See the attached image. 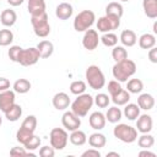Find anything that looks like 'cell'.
Returning a JSON list of instances; mask_svg holds the SVG:
<instances>
[{
  "mask_svg": "<svg viewBox=\"0 0 157 157\" xmlns=\"http://www.w3.org/2000/svg\"><path fill=\"white\" fill-rule=\"evenodd\" d=\"M136 64L135 61L130 60V59H124L121 61H118L114 64L112 72L113 76L117 81L119 82H126L128 78H130L135 72H136Z\"/></svg>",
  "mask_w": 157,
  "mask_h": 157,
  "instance_id": "obj_1",
  "label": "cell"
},
{
  "mask_svg": "<svg viewBox=\"0 0 157 157\" xmlns=\"http://www.w3.org/2000/svg\"><path fill=\"white\" fill-rule=\"evenodd\" d=\"M85 76L88 86L92 90H101L105 85V76L101 70V67L97 65H90L86 69Z\"/></svg>",
  "mask_w": 157,
  "mask_h": 157,
  "instance_id": "obj_2",
  "label": "cell"
},
{
  "mask_svg": "<svg viewBox=\"0 0 157 157\" xmlns=\"http://www.w3.org/2000/svg\"><path fill=\"white\" fill-rule=\"evenodd\" d=\"M92 105H93V97L90 93H81L71 103V112L75 113L77 117L82 118L87 115Z\"/></svg>",
  "mask_w": 157,
  "mask_h": 157,
  "instance_id": "obj_3",
  "label": "cell"
},
{
  "mask_svg": "<svg viewBox=\"0 0 157 157\" xmlns=\"http://www.w3.org/2000/svg\"><path fill=\"white\" fill-rule=\"evenodd\" d=\"M37 118L36 115H28L25 118V120L22 121L20 129L17 130L16 132V140L20 142V144H25L36 131V128H37Z\"/></svg>",
  "mask_w": 157,
  "mask_h": 157,
  "instance_id": "obj_4",
  "label": "cell"
},
{
  "mask_svg": "<svg viewBox=\"0 0 157 157\" xmlns=\"http://www.w3.org/2000/svg\"><path fill=\"white\" fill-rule=\"evenodd\" d=\"M31 23L34 31V34L39 38H45L50 33V25L47 12H43L37 16H31Z\"/></svg>",
  "mask_w": 157,
  "mask_h": 157,
  "instance_id": "obj_5",
  "label": "cell"
},
{
  "mask_svg": "<svg viewBox=\"0 0 157 157\" xmlns=\"http://www.w3.org/2000/svg\"><path fill=\"white\" fill-rule=\"evenodd\" d=\"M94 20H96V15L92 10H82L75 16L74 29L76 32H85L92 27V25L94 23Z\"/></svg>",
  "mask_w": 157,
  "mask_h": 157,
  "instance_id": "obj_6",
  "label": "cell"
},
{
  "mask_svg": "<svg viewBox=\"0 0 157 157\" xmlns=\"http://www.w3.org/2000/svg\"><path fill=\"white\" fill-rule=\"evenodd\" d=\"M113 134L118 140H120L125 144H131V142L136 141V139H137V130L135 128H132L131 125L123 124V123L114 126Z\"/></svg>",
  "mask_w": 157,
  "mask_h": 157,
  "instance_id": "obj_7",
  "label": "cell"
},
{
  "mask_svg": "<svg viewBox=\"0 0 157 157\" xmlns=\"http://www.w3.org/2000/svg\"><path fill=\"white\" fill-rule=\"evenodd\" d=\"M49 141H50V146L54 150H64L67 145L69 135L65 129L54 128L49 134Z\"/></svg>",
  "mask_w": 157,
  "mask_h": 157,
  "instance_id": "obj_8",
  "label": "cell"
},
{
  "mask_svg": "<svg viewBox=\"0 0 157 157\" xmlns=\"http://www.w3.org/2000/svg\"><path fill=\"white\" fill-rule=\"evenodd\" d=\"M120 26V18L112 16V15H104L98 18L97 21V29L102 33L112 32L114 29H118Z\"/></svg>",
  "mask_w": 157,
  "mask_h": 157,
  "instance_id": "obj_9",
  "label": "cell"
},
{
  "mask_svg": "<svg viewBox=\"0 0 157 157\" xmlns=\"http://www.w3.org/2000/svg\"><path fill=\"white\" fill-rule=\"evenodd\" d=\"M39 59H40V55L38 49L34 47H31L27 49H22L18 58V64H21L22 66H32L37 64Z\"/></svg>",
  "mask_w": 157,
  "mask_h": 157,
  "instance_id": "obj_10",
  "label": "cell"
},
{
  "mask_svg": "<svg viewBox=\"0 0 157 157\" xmlns=\"http://www.w3.org/2000/svg\"><path fill=\"white\" fill-rule=\"evenodd\" d=\"M61 124L65 128V130L69 131H74L76 129H80L81 126V119L80 117H77L75 113L70 112H65L61 117Z\"/></svg>",
  "mask_w": 157,
  "mask_h": 157,
  "instance_id": "obj_11",
  "label": "cell"
},
{
  "mask_svg": "<svg viewBox=\"0 0 157 157\" xmlns=\"http://www.w3.org/2000/svg\"><path fill=\"white\" fill-rule=\"evenodd\" d=\"M98 43H99V37H98V32L96 29L88 28L87 31H85V34L82 38V45L85 49L94 50L98 47Z\"/></svg>",
  "mask_w": 157,
  "mask_h": 157,
  "instance_id": "obj_12",
  "label": "cell"
},
{
  "mask_svg": "<svg viewBox=\"0 0 157 157\" xmlns=\"http://www.w3.org/2000/svg\"><path fill=\"white\" fill-rule=\"evenodd\" d=\"M153 128V120L152 117L148 114H141L136 118V130L141 134L150 132Z\"/></svg>",
  "mask_w": 157,
  "mask_h": 157,
  "instance_id": "obj_13",
  "label": "cell"
},
{
  "mask_svg": "<svg viewBox=\"0 0 157 157\" xmlns=\"http://www.w3.org/2000/svg\"><path fill=\"white\" fill-rule=\"evenodd\" d=\"M52 103H53V107L56 110H65L71 104V101H70V97H69L67 93L58 92V93L54 94V97L52 99Z\"/></svg>",
  "mask_w": 157,
  "mask_h": 157,
  "instance_id": "obj_14",
  "label": "cell"
},
{
  "mask_svg": "<svg viewBox=\"0 0 157 157\" xmlns=\"http://www.w3.org/2000/svg\"><path fill=\"white\" fill-rule=\"evenodd\" d=\"M15 99H16L15 91L6 90L0 92V110L5 113L12 104H15Z\"/></svg>",
  "mask_w": 157,
  "mask_h": 157,
  "instance_id": "obj_15",
  "label": "cell"
},
{
  "mask_svg": "<svg viewBox=\"0 0 157 157\" xmlns=\"http://www.w3.org/2000/svg\"><path fill=\"white\" fill-rule=\"evenodd\" d=\"M90 126L94 130H102L105 126V115L102 112H93L88 118Z\"/></svg>",
  "mask_w": 157,
  "mask_h": 157,
  "instance_id": "obj_16",
  "label": "cell"
},
{
  "mask_svg": "<svg viewBox=\"0 0 157 157\" xmlns=\"http://www.w3.org/2000/svg\"><path fill=\"white\" fill-rule=\"evenodd\" d=\"M72 13H74V7L69 2H61L55 9V16L63 21L69 20L72 16Z\"/></svg>",
  "mask_w": 157,
  "mask_h": 157,
  "instance_id": "obj_17",
  "label": "cell"
},
{
  "mask_svg": "<svg viewBox=\"0 0 157 157\" xmlns=\"http://www.w3.org/2000/svg\"><path fill=\"white\" fill-rule=\"evenodd\" d=\"M27 9L31 16L45 12V0H27Z\"/></svg>",
  "mask_w": 157,
  "mask_h": 157,
  "instance_id": "obj_18",
  "label": "cell"
},
{
  "mask_svg": "<svg viewBox=\"0 0 157 157\" xmlns=\"http://www.w3.org/2000/svg\"><path fill=\"white\" fill-rule=\"evenodd\" d=\"M17 21V13L12 9H5L0 15V22L5 27H11Z\"/></svg>",
  "mask_w": 157,
  "mask_h": 157,
  "instance_id": "obj_19",
  "label": "cell"
},
{
  "mask_svg": "<svg viewBox=\"0 0 157 157\" xmlns=\"http://www.w3.org/2000/svg\"><path fill=\"white\" fill-rule=\"evenodd\" d=\"M119 39L124 47H134L137 42V36L132 29H124L120 33Z\"/></svg>",
  "mask_w": 157,
  "mask_h": 157,
  "instance_id": "obj_20",
  "label": "cell"
},
{
  "mask_svg": "<svg viewBox=\"0 0 157 157\" xmlns=\"http://www.w3.org/2000/svg\"><path fill=\"white\" fill-rule=\"evenodd\" d=\"M137 105L140 109L151 110L155 107V98L150 93H141L137 98Z\"/></svg>",
  "mask_w": 157,
  "mask_h": 157,
  "instance_id": "obj_21",
  "label": "cell"
},
{
  "mask_svg": "<svg viewBox=\"0 0 157 157\" xmlns=\"http://www.w3.org/2000/svg\"><path fill=\"white\" fill-rule=\"evenodd\" d=\"M36 48L38 49L42 59H47L54 53V44L50 40H40Z\"/></svg>",
  "mask_w": 157,
  "mask_h": 157,
  "instance_id": "obj_22",
  "label": "cell"
},
{
  "mask_svg": "<svg viewBox=\"0 0 157 157\" xmlns=\"http://www.w3.org/2000/svg\"><path fill=\"white\" fill-rule=\"evenodd\" d=\"M142 9H144L145 15L148 18L151 20L157 18V0H144Z\"/></svg>",
  "mask_w": 157,
  "mask_h": 157,
  "instance_id": "obj_23",
  "label": "cell"
},
{
  "mask_svg": "<svg viewBox=\"0 0 157 157\" xmlns=\"http://www.w3.org/2000/svg\"><path fill=\"white\" fill-rule=\"evenodd\" d=\"M88 144L93 148H102L107 144V137L101 132H93L88 137Z\"/></svg>",
  "mask_w": 157,
  "mask_h": 157,
  "instance_id": "obj_24",
  "label": "cell"
},
{
  "mask_svg": "<svg viewBox=\"0 0 157 157\" xmlns=\"http://www.w3.org/2000/svg\"><path fill=\"white\" fill-rule=\"evenodd\" d=\"M139 45L141 49H151L152 47H156V37L152 33H144L139 38Z\"/></svg>",
  "mask_w": 157,
  "mask_h": 157,
  "instance_id": "obj_25",
  "label": "cell"
},
{
  "mask_svg": "<svg viewBox=\"0 0 157 157\" xmlns=\"http://www.w3.org/2000/svg\"><path fill=\"white\" fill-rule=\"evenodd\" d=\"M69 140L70 142L74 145V146H82L86 144L87 141V136L85 134V131L80 130V129H76L74 131H71L70 136H69Z\"/></svg>",
  "mask_w": 157,
  "mask_h": 157,
  "instance_id": "obj_26",
  "label": "cell"
},
{
  "mask_svg": "<svg viewBox=\"0 0 157 157\" xmlns=\"http://www.w3.org/2000/svg\"><path fill=\"white\" fill-rule=\"evenodd\" d=\"M105 15H112V16L121 18V16L124 15V7L120 2L112 1L105 6Z\"/></svg>",
  "mask_w": 157,
  "mask_h": 157,
  "instance_id": "obj_27",
  "label": "cell"
},
{
  "mask_svg": "<svg viewBox=\"0 0 157 157\" xmlns=\"http://www.w3.org/2000/svg\"><path fill=\"white\" fill-rule=\"evenodd\" d=\"M5 118L9 120V121H17L20 118H21V115H22V108H21V105L20 104H12L5 113Z\"/></svg>",
  "mask_w": 157,
  "mask_h": 157,
  "instance_id": "obj_28",
  "label": "cell"
},
{
  "mask_svg": "<svg viewBox=\"0 0 157 157\" xmlns=\"http://www.w3.org/2000/svg\"><path fill=\"white\" fill-rule=\"evenodd\" d=\"M112 98V102L115 104V105H125L126 103H129V101H130V93L126 91V90H124V88H121L118 93H115L114 96H112L110 97Z\"/></svg>",
  "mask_w": 157,
  "mask_h": 157,
  "instance_id": "obj_29",
  "label": "cell"
},
{
  "mask_svg": "<svg viewBox=\"0 0 157 157\" xmlns=\"http://www.w3.org/2000/svg\"><path fill=\"white\" fill-rule=\"evenodd\" d=\"M121 117H123V112L120 110V108H118V105L108 108V110L105 113V120H108L112 124H115V123L120 121Z\"/></svg>",
  "mask_w": 157,
  "mask_h": 157,
  "instance_id": "obj_30",
  "label": "cell"
},
{
  "mask_svg": "<svg viewBox=\"0 0 157 157\" xmlns=\"http://www.w3.org/2000/svg\"><path fill=\"white\" fill-rule=\"evenodd\" d=\"M123 113L129 120H136V118L140 115V108L135 103H126Z\"/></svg>",
  "mask_w": 157,
  "mask_h": 157,
  "instance_id": "obj_31",
  "label": "cell"
},
{
  "mask_svg": "<svg viewBox=\"0 0 157 157\" xmlns=\"http://www.w3.org/2000/svg\"><path fill=\"white\" fill-rule=\"evenodd\" d=\"M29 90H31V82L27 78H18L13 83V91L16 93L25 94V93L29 92Z\"/></svg>",
  "mask_w": 157,
  "mask_h": 157,
  "instance_id": "obj_32",
  "label": "cell"
},
{
  "mask_svg": "<svg viewBox=\"0 0 157 157\" xmlns=\"http://www.w3.org/2000/svg\"><path fill=\"white\" fill-rule=\"evenodd\" d=\"M126 91L129 93H141V91L144 90V82L140 78H130L129 81H126Z\"/></svg>",
  "mask_w": 157,
  "mask_h": 157,
  "instance_id": "obj_33",
  "label": "cell"
},
{
  "mask_svg": "<svg viewBox=\"0 0 157 157\" xmlns=\"http://www.w3.org/2000/svg\"><path fill=\"white\" fill-rule=\"evenodd\" d=\"M137 140V145H139V147H141V148H151L153 145H155V137L151 135V134H148V132H146V134H142L139 139H136Z\"/></svg>",
  "mask_w": 157,
  "mask_h": 157,
  "instance_id": "obj_34",
  "label": "cell"
},
{
  "mask_svg": "<svg viewBox=\"0 0 157 157\" xmlns=\"http://www.w3.org/2000/svg\"><path fill=\"white\" fill-rule=\"evenodd\" d=\"M112 58L114 59L115 63L121 61V60H124V59L128 58V52L121 45H114L113 47V50H112Z\"/></svg>",
  "mask_w": 157,
  "mask_h": 157,
  "instance_id": "obj_35",
  "label": "cell"
},
{
  "mask_svg": "<svg viewBox=\"0 0 157 157\" xmlns=\"http://www.w3.org/2000/svg\"><path fill=\"white\" fill-rule=\"evenodd\" d=\"M13 40V33L11 32V29L4 28L0 29V47H7L12 43Z\"/></svg>",
  "mask_w": 157,
  "mask_h": 157,
  "instance_id": "obj_36",
  "label": "cell"
},
{
  "mask_svg": "<svg viewBox=\"0 0 157 157\" xmlns=\"http://www.w3.org/2000/svg\"><path fill=\"white\" fill-rule=\"evenodd\" d=\"M86 82L85 81H82V80H76V81H72L71 83H70V92L72 93V94H76V96H78V94H81V93H85V91H86Z\"/></svg>",
  "mask_w": 157,
  "mask_h": 157,
  "instance_id": "obj_37",
  "label": "cell"
},
{
  "mask_svg": "<svg viewBox=\"0 0 157 157\" xmlns=\"http://www.w3.org/2000/svg\"><path fill=\"white\" fill-rule=\"evenodd\" d=\"M99 40L105 47H114L118 44V36L112 32H107V33H103V36L99 38Z\"/></svg>",
  "mask_w": 157,
  "mask_h": 157,
  "instance_id": "obj_38",
  "label": "cell"
},
{
  "mask_svg": "<svg viewBox=\"0 0 157 157\" xmlns=\"http://www.w3.org/2000/svg\"><path fill=\"white\" fill-rule=\"evenodd\" d=\"M40 142H42L40 137L33 134V135L23 144V146H25V148L28 150V151H34V150H37V148L40 146Z\"/></svg>",
  "mask_w": 157,
  "mask_h": 157,
  "instance_id": "obj_39",
  "label": "cell"
},
{
  "mask_svg": "<svg viewBox=\"0 0 157 157\" xmlns=\"http://www.w3.org/2000/svg\"><path fill=\"white\" fill-rule=\"evenodd\" d=\"M93 103L98 108H107L109 105V103H110V99H109L108 94H105V93H98L93 98Z\"/></svg>",
  "mask_w": 157,
  "mask_h": 157,
  "instance_id": "obj_40",
  "label": "cell"
},
{
  "mask_svg": "<svg viewBox=\"0 0 157 157\" xmlns=\"http://www.w3.org/2000/svg\"><path fill=\"white\" fill-rule=\"evenodd\" d=\"M23 48H21L20 45H11L9 52H7V55H9V59L13 63H18V58H20V54L22 52Z\"/></svg>",
  "mask_w": 157,
  "mask_h": 157,
  "instance_id": "obj_41",
  "label": "cell"
},
{
  "mask_svg": "<svg viewBox=\"0 0 157 157\" xmlns=\"http://www.w3.org/2000/svg\"><path fill=\"white\" fill-rule=\"evenodd\" d=\"M120 90H121V86H120V82H119V81L112 80V81L108 82V92H109L110 97L114 96L115 93H118Z\"/></svg>",
  "mask_w": 157,
  "mask_h": 157,
  "instance_id": "obj_42",
  "label": "cell"
},
{
  "mask_svg": "<svg viewBox=\"0 0 157 157\" xmlns=\"http://www.w3.org/2000/svg\"><path fill=\"white\" fill-rule=\"evenodd\" d=\"M55 155V150L52 146H42L39 148V156L40 157H53Z\"/></svg>",
  "mask_w": 157,
  "mask_h": 157,
  "instance_id": "obj_43",
  "label": "cell"
},
{
  "mask_svg": "<svg viewBox=\"0 0 157 157\" xmlns=\"http://www.w3.org/2000/svg\"><path fill=\"white\" fill-rule=\"evenodd\" d=\"M101 156V152L98 151V148H90V150H86L85 152H82L81 157H99Z\"/></svg>",
  "mask_w": 157,
  "mask_h": 157,
  "instance_id": "obj_44",
  "label": "cell"
},
{
  "mask_svg": "<svg viewBox=\"0 0 157 157\" xmlns=\"http://www.w3.org/2000/svg\"><path fill=\"white\" fill-rule=\"evenodd\" d=\"M148 60L153 64H157V48L152 47L151 49H148Z\"/></svg>",
  "mask_w": 157,
  "mask_h": 157,
  "instance_id": "obj_45",
  "label": "cell"
},
{
  "mask_svg": "<svg viewBox=\"0 0 157 157\" xmlns=\"http://www.w3.org/2000/svg\"><path fill=\"white\" fill-rule=\"evenodd\" d=\"M10 155L11 156H20V155H22V156H25V155H27V151L25 150V147H12L11 150H10Z\"/></svg>",
  "mask_w": 157,
  "mask_h": 157,
  "instance_id": "obj_46",
  "label": "cell"
},
{
  "mask_svg": "<svg viewBox=\"0 0 157 157\" xmlns=\"http://www.w3.org/2000/svg\"><path fill=\"white\" fill-rule=\"evenodd\" d=\"M10 90V81L6 77H0V92Z\"/></svg>",
  "mask_w": 157,
  "mask_h": 157,
  "instance_id": "obj_47",
  "label": "cell"
},
{
  "mask_svg": "<svg viewBox=\"0 0 157 157\" xmlns=\"http://www.w3.org/2000/svg\"><path fill=\"white\" fill-rule=\"evenodd\" d=\"M139 156L140 157H156V153L148 151V148H142V151L139 152Z\"/></svg>",
  "mask_w": 157,
  "mask_h": 157,
  "instance_id": "obj_48",
  "label": "cell"
},
{
  "mask_svg": "<svg viewBox=\"0 0 157 157\" xmlns=\"http://www.w3.org/2000/svg\"><path fill=\"white\" fill-rule=\"evenodd\" d=\"M11 6H20L25 0H6Z\"/></svg>",
  "mask_w": 157,
  "mask_h": 157,
  "instance_id": "obj_49",
  "label": "cell"
},
{
  "mask_svg": "<svg viewBox=\"0 0 157 157\" xmlns=\"http://www.w3.org/2000/svg\"><path fill=\"white\" fill-rule=\"evenodd\" d=\"M109 156H117V157H119L120 155H119L118 152H108V153H107V157H109Z\"/></svg>",
  "mask_w": 157,
  "mask_h": 157,
  "instance_id": "obj_50",
  "label": "cell"
},
{
  "mask_svg": "<svg viewBox=\"0 0 157 157\" xmlns=\"http://www.w3.org/2000/svg\"><path fill=\"white\" fill-rule=\"evenodd\" d=\"M153 33H155V34L157 33V22L153 23Z\"/></svg>",
  "mask_w": 157,
  "mask_h": 157,
  "instance_id": "obj_51",
  "label": "cell"
},
{
  "mask_svg": "<svg viewBox=\"0 0 157 157\" xmlns=\"http://www.w3.org/2000/svg\"><path fill=\"white\" fill-rule=\"evenodd\" d=\"M1 124H2V118H1V115H0V126H1Z\"/></svg>",
  "mask_w": 157,
  "mask_h": 157,
  "instance_id": "obj_52",
  "label": "cell"
},
{
  "mask_svg": "<svg viewBox=\"0 0 157 157\" xmlns=\"http://www.w3.org/2000/svg\"><path fill=\"white\" fill-rule=\"evenodd\" d=\"M120 1H124L125 2V1H130V0H120Z\"/></svg>",
  "mask_w": 157,
  "mask_h": 157,
  "instance_id": "obj_53",
  "label": "cell"
}]
</instances>
